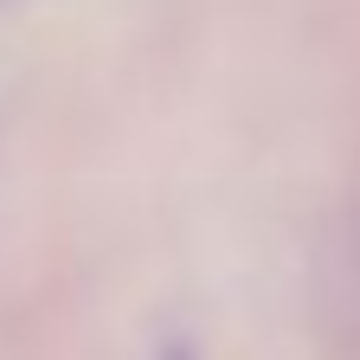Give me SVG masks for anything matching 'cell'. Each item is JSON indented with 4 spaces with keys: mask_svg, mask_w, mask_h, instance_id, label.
I'll use <instances>...</instances> for the list:
<instances>
[{
    "mask_svg": "<svg viewBox=\"0 0 360 360\" xmlns=\"http://www.w3.org/2000/svg\"><path fill=\"white\" fill-rule=\"evenodd\" d=\"M174 360H180V354H174Z\"/></svg>",
    "mask_w": 360,
    "mask_h": 360,
    "instance_id": "1",
    "label": "cell"
}]
</instances>
